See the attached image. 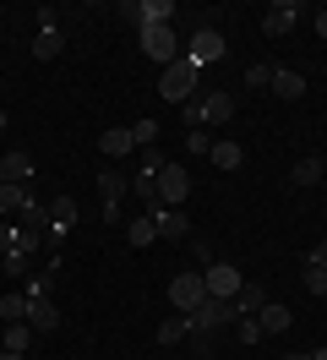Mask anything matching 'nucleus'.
I'll return each instance as SVG.
<instances>
[{
  "label": "nucleus",
  "mask_w": 327,
  "mask_h": 360,
  "mask_svg": "<svg viewBox=\"0 0 327 360\" xmlns=\"http://www.w3.org/2000/svg\"><path fill=\"white\" fill-rule=\"evenodd\" d=\"M71 229H77V202H71V197H55V202H49V235H44V240L60 246Z\"/></svg>",
  "instance_id": "obj_11"
},
{
  "label": "nucleus",
  "mask_w": 327,
  "mask_h": 360,
  "mask_svg": "<svg viewBox=\"0 0 327 360\" xmlns=\"http://www.w3.org/2000/svg\"><path fill=\"white\" fill-rule=\"evenodd\" d=\"M273 93H278V98H300L305 77H300V71H273Z\"/></svg>",
  "instance_id": "obj_22"
},
{
  "label": "nucleus",
  "mask_w": 327,
  "mask_h": 360,
  "mask_svg": "<svg viewBox=\"0 0 327 360\" xmlns=\"http://www.w3.org/2000/svg\"><path fill=\"white\" fill-rule=\"evenodd\" d=\"M27 328H33V333H55V328H60V306H55L49 295H44V300H27Z\"/></svg>",
  "instance_id": "obj_15"
},
{
  "label": "nucleus",
  "mask_w": 327,
  "mask_h": 360,
  "mask_svg": "<svg viewBox=\"0 0 327 360\" xmlns=\"http://www.w3.org/2000/svg\"><path fill=\"white\" fill-rule=\"evenodd\" d=\"M207 158H213V169H240V158H245V153H240V142H213V153H207Z\"/></svg>",
  "instance_id": "obj_24"
},
{
  "label": "nucleus",
  "mask_w": 327,
  "mask_h": 360,
  "mask_svg": "<svg viewBox=\"0 0 327 360\" xmlns=\"http://www.w3.org/2000/svg\"><path fill=\"white\" fill-rule=\"evenodd\" d=\"M60 49H65V33L60 27H44L33 39V60H60Z\"/></svg>",
  "instance_id": "obj_19"
},
{
  "label": "nucleus",
  "mask_w": 327,
  "mask_h": 360,
  "mask_svg": "<svg viewBox=\"0 0 327 360\" xmlns=\"http://www.w3.org/2000/svg\"><path fill=\"white\" fill-rule=\"evenodd\" d=\"M257 322H262V333H289V328H295V311L278 306V300H267V306L257 311Z\"/></svg>",
  "instance_id": "obj_17"
},
{
  "label": "nucleus",
  "mask_w": 327,
  "mask_h": 360,
  "mask_svg": "<svg viewBox=\"0 0 327 360\" xmlns=\"http://www.w3.org/2000/svg\"><path fill=\"white\" fill-rule=\"evenodd\" d=\"M98 153L115 164V158H126V153H136V142H131V126H109L104 136H98Z\"/></svg>",
  "instance_id": "obj_16"
},
{
  "label": "nucleus",
  "mask_w": 327,
  "mask_h": 360,
  "mask_svg": "<svg viewBox=\"0 0 327 360\" xmlns=\"http://www.w3.org/2000/svg\"><path fill=\"white\" fill-rule=\"evenodd\" d=\"M289 180H295V186H316V180H327V158H295Z\"/></svg>",
  "instance_id": "obj_20"
},
{
  "label": "nucleus",
  "mask_w": 327,
  "mask_h": 360,
  "mask_svg": "<svg viewBox=\"0 0 327 360\" xmlns=\"http://www.w3.org/2000/svg\"><path fill=\"white\" fill-rule=\"evenodd\" d=\"M273 71L278 66H267V60H251V66H245V88L257 93V88H273Z\"/></svg>",
  "instance_id": "obj_29"
},
{
  "label": "nucleus",
  "mask_w": 327,
  "mask_h": 360,
  "mask_svg": "<svg viewBox=\"0 0 327 360\" xmlns=\"http://www.w3.org/2000/svg\"><path fill=\"white\" fill-rule=\"evenodd\" d=\"M202 284H207V295H213V300H235L240 284H245V273H240L235 262H213V268L202 273Z\"/></svg>",
  "instance_id": "obj_10"
},
{
  "label": "nucleus",
  "mask_w": 327,
  "mask_h": 360,
  "mask_svg": "<svg viewBox=\"0 0 327 360\" xmlns=\"http://www.w3.org/2000/svg\"><path fill=\"white\" fill-rule=\"evenodd\" d=\"M0 180H6V186H22V180H33V153H22V148L0 153Z\"/></svg>",
  "instance_id": "obj_14"
},
{
  "label": "nucleus",
  "mask_w": 327,
  "mask_h": 360,
  "mask_svg": "<svg viewBox=\"0 0 327 360\" xmlns=\"http://www.w3.org/2000/svg\"><path fill=\"white\" fill-rule=\"evenodd\" d=\"M126 240H131V246H153V240H158V224H153V213H148V219H131V224H126Z\"/></svg>",
  "instance_id": "obj_23"
},
{
  "label": "nucleus",
  "mask_w": 327,
  "mask_h": 360,
  "mask_svg": "<svg viewBox=\"0 0 327 360\" xmlns=\"http://www.w3.org/2000/svg\"><path fill=\"white\" fill-rule=\"evenodd\" d=\"M311 262H322V268H327V240H316V246H311Z\"/></svg>",
  "instance_id": "obj_38"
},
{
  "label": "nucleus",
  "mask_w": 327,
  "mask_h": 360,
  "mask_svg": "<svg viewBox=\"0 0 327 360\" xmlns=\"http://www.w3.org/2000/svg\"><path fill=\"white\" fill-rule=\"evenodd\" d=\"M131 191V180L115 169V164H104L98 169V197H104V224H120V197Z\"/></svg>",
  "instance_id": "obj_7"
},
{
  "label": "nucleus",
  "mask_w": 327,
  "mask_h": 360,
  "mask_svg": "<svg viewBox=\"0 0 327 360\" xmlns=\"http://www.w3.org/2000/svg\"><path fill=\"white\" fill-rule=\"evenodd\" d=\"M186 344H191L196 355H207V349H213V333H191V338H186Z\"/></svg>",
  "instance_id": "obj_37"
},
{
  "label": "nucleus",
  "mask_w": 327,
  "mask_h": 360,
  "mask_svg": "<svg viewBox=\"0 0 327 360\" xmlns=\"http://www.w3.org/2000/svg\"><path fill=\"white\" fill-rule=\"evenodd\" d=\"M0 131H6V110H0Z\"/></svg>",
  "instance_id": "obj_43"
},
{
  "label": "nucleus",
  "mask_w": 327,
  "mask_h": 360,
  "mask_svg": "<svg viewBox=\"0 0 327 360\" xmlns=\"http://www.w3.org/2000/svg\"><path fill=\"white\" fill-rule=\"evenodd\" d=\"M0 360H22V355H11V349H0Z\"/></svg>",
  "instance_id": "obj_41"
},
{
  "label": "nucleus",
  "mask_w": 327,
  "mask_h": 360,
  "mask_svg": "<svg viewBox=\"0 0 327 360\" xmlns=\"http://www.w3.org/2000/svg\"><path fill=\"white\" fill-rule=\"evenodd\" d=\"M283 360H311V355H283Z\"/></svg>",
  "instance_id": "obj_42"
},
{
  "label": "nucleus",
  "mask_w": 327,
  "mask_h": 360,
  "mask_svg": "<svg viewBox=\"0 0 327 360\" xmlns=\"http://www.w3.org/2000/svg\"><path fill=\"white\" fill-rule=\"evenodd\" d=\"M131 142H136V148H158V120H136V126H131Z\"/></svg>",
  "instance_id": "obj_32"
},
{
  "label": "nucleus",
  "mask_w": 327,
  "mask_h": 360,
  "mask_svg": "<svg viewBox=\"0 0 327 360\" xmlns=\"http://www.w3.org/2000/svg\"><path fill=\"white\" fill-rule=\"evenodd\" d=\"M27 344H33V328H27V322H11L0 349H11V355H27Z\"/></svg>",
  "instance_id": "obj_26"
},
{
  "label": "nucleus",
  "mask_w": 327,
  "mask_h": 360,
  "mask_svg": "<svg viewBox=\"0 0 327 360\" xmlns=\"http://www.w3.org/2000/svg\"><path fill=\"white\" fill-rule=\"evenodd\" d=\"M262 306H267V284L245 278V284H240V295H235V311H240V316H257Z\"/></svg>",
  "instance_id": "obj_18"
},
{
  "label": "nucleus",
  "mask_w": 327,
  "mask_h": 360,
  "mask_svg": "<svg viewBox=\"0 0 327 360\" xmlns=\"http://www.w3.org/2000/svg\"><path fill=\"white\" fill-rule=\"evenodd\" d=\"M186 197H191L186 164H164V169H158V202L153 207H186Z\"/></svg>",
  "instance_id": "obj_4"
},
{
  "label": "nucleus",
  "mask_w": 327,
  "mask_h": 360,
  "mask_svg": "<svg viewBox=\"0 0 327 360\" xmlns=\"http://www.w3.org/2000/svg\"><path fill=\"white\" fill-rule=\"evenodd\" d=\"M0 322H27V295H0Z\"/></svg>",
  "instance_id": "obj_25"
},
{
  "label": "nucleus",
  "mask_w": 327,
  "mask_h": 360,
  "mask_svg": "<svg viewBox=\"0 0 327 360\" xmlns=\"http://www.w3.org/2000/svg\"><path fill=\"white\" fill-rule=\"evenodd\" d=\"M311 360H327V344H316V349H311Z\"/></svg>",
  "instance_id": "obj_40"
},
{
  "label": "nucleus",
  "mask_w": 327,
  "mask_h": 360,
  "mask_svg": "<svg viewBox=\"0 0 327 360\" xmlns=\"http://www.w3.org/2000/svg\"><path fill=\"white\" fill-rule=\"evenodd\" d=\"M224 55H229V44H224V33H218V27H196L191 44H186V60H191L196 71H202V66H218Z\"/></svg>",
  "instance_id": "obj_3"
},
{
  "label": "nucleus",
  "mask_w": 327,
  "mask_h": 360,
  "mask_svg": "<svg viewBox=\"0 0 327 360\" xmlns=\"http://www.w3.org/2000/svg\"><path fill=\"white\" fill-rule=\"evenodd\" d=\"M136 39H142V55H148V60H158V71H164L174 55H180V44H174V27H169V22H164V27H142Z\"/></svg>",
  "instance_id": "obj_9"
},
{
  "label": "nucleus",
  "mask_w": 327,
  "mask_h": 360,
  "mask_svg": "<svg viewBox=\"0 0 327 360\" xmlns=\"http://www.w3.org/2000/svg\"><path fill=\"white\" fill-rule=\"evenodd\" d=\"M186 322H191V333H218V328L240 322V311H235V300H213V295H207V300H202Z\"/></svg>",
  "instance_id": "obj_2"
},
{
  "label": "nucleus",
  "mask_w": 327,
  "mask_h": 360,
  "mask_svg": "<svg viewBox=\"0 0 327 360\" xmlns=\"http://www.w3.org/2000/svg\"><path fill=\"white\" fill-rule=\"evenodd\" d=\"M316 33H322V39H327V11H316Z\"/></svg>",
  "instance_id": "obj_39"
},
{
  "label": "nucleus",
  "mask_w": 327,
  "mask_h": 360,
  "mask_svg": "<svg viewBox=\"0 0 327 360\" xmlns=\"http://www.w3.org/2000/svg\"><path fill=\"white\" fill-rule=\"evenodd\" d=\"M22 202H27V191H22V186H6V180H0V219L22 213Z\"/></svg>",
  "instance_id": "obj_28"
},
{
  "label": "nucleus",
  "mask_w": 327,
  "mask_h": 360,
  "mask_svg": "<svg viewBox=\"0 0 327 360\" xmlns=\"http://www.w3.org/2000/svg\"><path fill=\"white\" fill-rule=\"evenodd\" d=\"M305 11H311L305 0H273V6H267V17H262V33H267V39H283V33H295V22H300Z\"/></svg>",
  "instance_id": "obj_6"
},
{
  "label": "nucleus",
  "mask_w": 327,
  "mask_h": 360,
  "mask_svg": "<svg viewBox=\"0 0 327 360\" xmlns=\"http://www.w3.org/2000/svg\"><path fill=\"white\" fill-rule=\"evenodd\" d=\"M191 251H196V262H202V268H213L218 257H213V240H191Z\"/></svg>",
  "instance_id": "obj_34"
},
{
  "label": "nucleus",
  "mask_w": 327,
  "mask_h": 360,
  "mask_svg": "<svg viewBox=\"0 0 327 360\" xmlns=\"http://www.w3.org/2000/svg\"><path fill=\"white\" fill-rule=\"evenodd\" d=\"M235 333H240V344H262V338H267L257 316H240V322H235Z\"/></svg>",
  "instance_id": "obj_33"
},
{
  "label": "nucleus",
  "mask_w": 327,
  "mask_h": 360,
  "mask_svg": "<svg viewBox=\"0 0 327 360\" xmlns=\"http://www.w3.org/2000/svg\"><path fill=\"white\" fill-rule=\"evenodd\" d=\"M300 278H305V290H311V295H327V268H322V262H311V257H305Z\"/></svg>",
  "instance_id": "obj_30"
},
{
  "label": "nucleus",
  "mask_w": 327,
  "mask_h": 360,
  "mask_svg": "<svg viewBox=\"0 0 327 360\" xmlns=\"http://www.w3.org/2000/svg\"><path fill=\"white\" fill-rule=\"evenodd\" d=\"M202 300H207V284H202V273H174V278H169V306H174L180 316H191Z\"/></svg>",
  "instance_id": "obj_5"
},
{
  "label": "nucleus",
  "mask_w": 327,
  "mask_h": 360,
  "mask_svg": "<svg viewBox=\"0 0 327 360\" xmlns=\"http://www.w3.org/2000/svg\"><path fill=\"white\" fill-rule=\"evenodd\" d=\"M6 251H17V229L11 224H0V257H6Z\"/></svg>",
  "instance_id": "obj_36"
},
{
  "label": "nucleus",
  "mask_w": 327,
  "mask_h": 360,
  "mask_svg": "<svg viewBox=\"0 0 327 360\" xmlns=\"http://www.w3.org/2000/svg\"><path fill=\"white\" fill-rule=\"evenodd\" d=\"M120 17L136 22V33H142V27H164L174 17V0H131V6H120Z\"/></svg>",
  "instance_id": "obj_8"
},
{
  "label": "nucleus",
  "mask_w": 327,
  "mask_h": 360,
  "mask_svg": "<svg viewBox=\"0 0 327 360\" xmlns=\"http://www.w3.org/2000/svg\"><path fill=\"white\" fill-rule=\"evenodd\" d=\"M22 229H39V235H49V207H39L33 197L22 202Z\"/></svg>",
  "instance_id": "obj_27"
},
{
  "label": "nucleus",
  "mask_w": 327,
  "mask_h": 360,
  "mask_svg": "<svg viewBox=\"0 0 327 360\" xmlns=\"http://www.w3.org/2000/svg\"><path fill=\"white\" fill-rule=\"evenodd\" d=\"M44 27H60V11H55V6H39V33Z\"/></svg>",
  "instance_id": "obj_35"
},
{
  "label": "nucleus",
  "mask_w": 327,
  "mask_h": 360,
  "mask_svg": "<svg viewBox=\"0 0 327 360\" xmlns=\"http://www.w3.org/2000/svg\"><path fill=\"white\" fill-rule=\"evenodd\" d=\"M153 224L164 240H191V219H186V207H153Z\"/></svg>",
  "instance_id": "obj_12"
},
{
  "label": "nucleus",
  "mask_w": 327,
  "mask_h": 360,
  "mask_svg": "<svg viewBox=\"0 0 327 360\" xmlns=\"http://www.w3.org/2000/svg\"><path fill=\"white\" fill-rule=\"evenodd\" d=\"M196 115H202V126H229L235 120V98L229 93H207V98H196Z\"/></svg>",
  "instance_id": "obj_13"
},
{
  "label": "nucleus",
  "mask_w": 327,
  "mask_h": 360,
  "mask_svg": "<svg viewBox=\"0 0 327 360\" xmlns=\"http://www.w3.org/2000/svg\"><path fill=\"white\" fill-rule=\"evenodd\" d=\"M186 153H196V158L213 153V136H207V126H191V131H186Z\"/></svg>",
  "instance_id": "obj_31"
},
{
  "label": "nucleus",
  "mask_w": 327,
  "mask_h": 360,
  "mask_svg": "<svg viewBox=\"0 0 327 360\" xmlns=\"http://www.w3.org/2000/svg\"><path fill=\"white\" fill-rule=\"evenodd\" d=\"M186 338H191V322H186V316H164V322H158V344H186Z\"/></svg>",
  "instance_id": "obj_21"
},
{
  "label": "nucleus",
  "mask_w": 327,
  "mask_h": 360,
  "mask_svg": "<svg viewBox=\"0 0 327 360\" xmlns=\"http://www.w3.org/2000/svg\"><path fill=\"white\" fill-rule=\"evenodd\" d=\"M196 93V66L186 60V55H174L169 66L158 71V98H174V104H191Z\"/></svg>",
  "instance_id": "obj_1"
}]
</instances>
